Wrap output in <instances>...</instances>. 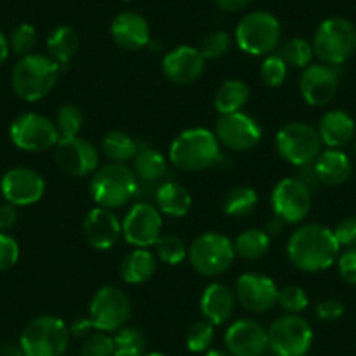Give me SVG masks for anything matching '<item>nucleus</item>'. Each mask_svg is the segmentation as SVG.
Listing matches in <instances>:
<instances>
[{"mask_svg":"<svg viewBox=\"0 0 356 356\" xmlns=\"http://www.w3.org/2000/svg\"><path fill=\"white\" fill-rule=\"evenodd\" d=\"M313 51L321 63L341 67L356 51V26L339 16L325 19L314 32Z\"/></svg>","mask_w":356,"mask_h":356,"instance_id":"obj_5","label":"nucleus"},{"mask_svg":"<svg viewBox=\"0 0 356 356\" xmlns=\"http://www.w3.org/2000/svg\"><path fill=\"white\" fill-rule=\"evenodd\" d=\"M19 245L13 236L0 232V271H8L18 262Z\"/></svg>","mask_w":356,"mask_h":356,"instance_id":"obj_45","label":"nucleus"},{"mask_svg":"<svg viewBox=\"0 0 356 356\" xmlns=\"http://www.w3.org/2000/svg\"><path fill=\"white\" fill-rule=\"evenodd\" d=\"M0 356H25L19 346L15 344H4L0 346Z\"/></svg>","mask_w":356,"mask_h":356,"instance_id":"obj_55","label":"nucleus"},{"mask_svg":"<svg viewBox=\"0 0 356 356\" xmlns=\"http://www.w3.org/2000/svg\"><path fill=\"white\" fill-rule=\"evenodd\" d=\"M250 98L248 86L243 81H225L215 95V108L220 115L241 112Z\"/></svg>","mask_w":356,"mask_h":356,"instance_id":"obj_31","label":"nucleus"},{"mask_svg":"<svg viewBox=\"0 0 356 356\" xmlns=\"http://www.w3.org/2000/svg\"><path fill=\"white\" fill-rule=\"evenodd\" d=\"M236 44L253 56H269L282 42V25L275 15L253 11L243 16L236 26Z\"/></svg>","mask_w":356,"mask_h":356,"instance_id":"obj_6","label":"nucleus"},{"mask_svg":"<svg viewBox=\"0 0 356 356\" xmlns=\"http://www.w3.org/2000/svg\"><path fill=\"white\" fill-rule=\"evenodd\" d=\"M278 286L269 276L245 273L238 278L234 289L236 300L250 313H267L278 304Z\"/></svg>","mask_w":356,"mask_h":356,"instance_id":"obj_18","label":"nucleus"},{"mask_svg":"<svg viewBox=\"0 0 356 356\" xmlns=\"http://www.w3.org/2000/svg\"><path fill=\"white\" fill-rule=\"evenodd\" d=\"M170 161L184 171L210 170L222 161L220 142L208 129H187L171 143Z\"/></svg>","mask_w":356,"mask_h":356,"instance_id":"obj_2","label":"nucleus"},{"mask_svg":"<svg viewBox=\"0 0 356 356\" xmlns=\"http://www.w3.org/2000/svg\"><path fill=\"white\" fill-rule=\"evenodd\" d=\"M122 234L129 245L136 248H149L163 236L161 211L150 203H136L122 220Z\"/></svg>","mask_w":356,"mask_h":356,"instance_id":"obj_14","label":"nucleus"},{"mask_svg":"<svg viewBox=\"0 0 356 356\" xmlns=\"http://www.w3.org/2000/svg\"><path fill=\"white\" fill-rule=\"evenodd\" d=\"M355 154H356V135H355Z\"/></svg>","mask_w":356,"mask_h":356,"instance_id":"obj_58","label":"nucleus"},{"mask_svg":"<svg viewBox=\"0 0 356 356\" xmlns=\"http://www.w3.org/2000/svg\"><path fill=\"white\" fill-rule=\"evenodd\" d=\"M70 341V330L63 320L51 314L30 321L19 339L25 356H63Z\"/></svg>","mask_w":356,"mask_h":356,"instance_id":"obj_7","label":"nucleus"},{"mask_svg":"<svg viewBox=\"0 0 356 356\" xmlns=\"http://www.w3.org/2000/svg\"><path fill=\"white\" fill-rule=\"evenodd\" d=\"M16 224H18V210L15 204L6 201L0 204V232L11 231Z\"/></svg>","mask_w":356,"mask_h":356,"instance_id":"obj_49","label":"nucleus"},{"mask_svg":"<svg viewBox=\"0 0 356 356\" xmlns=\"http://www.w3.org/2000/svg\"><path fill=\"white\" fill-rule=\"evenodd\" d=\"M54 161L63 173L70 177H89L98 170L100 156L93 143L79 138H61L56 143Z\"/></svg>","mask_w":356,"mask_h":356,"instance_id":"obj_16","label":"nucleus"},{"mask_svg":"<svg viewBox=\"0 0 356 356\" xmlns=\"http://www.w3.org/2000/svg\"><path fill=\"white\" fill-rule=\"evenodd\" d=\"M60 70L53 58L44 54H26L13 68V89L25 102L42 100L56 86Z\"/></svg>","mask_w":356,"mask_h":356,"instance_id":"obj_3","label":"nucleus"},{"mask_svg":"<svg viewBox=\"0 0 356 356\" xmlns=\"http://www.w3.org/2000/svg\"><path fill=\"white\" fill-rule=\"evenodd\" d=\"M334 236L337 239L339 246H346V248H355L356 246V215H349V217L342 218L334 229Z\"/></svg>","mask_w":356,"mask_h":356,"instance_id":"obj_46","label":"nucleus"},{"mask_svg":"<svg viewBox=\"0 0 356 356\" xmlns=\"http://www.w3.org/2000/svg\"><path fill=\"white\" fill-rule=\"evenodd\" d=\"M79 49V35L72 26L60 25L49 33L47 37V51L49 58H53L58 63V67L63 70L68 68L72 58L75 56Z\"/></svg>","mask_w":356,"mask_h":356,"instance_id":"obj_30","label":"nucleus"},{"mask_svg":"<svg viewBox=\"0 0 356 356\" xmlns=\"http://www.w3.org/2000/svg\"><path fill=\"white\" fill-rule=\"evenodd\" d=\"M341 246L334 231L321 224H306L297 229L286 245L290 262L306 273H320L337 260Z\"/></svg>","mask_w":356,"mask_h":356,"instance_id":"obj_1","label":"nucleus"},{"mask_svg":"<svg viewBox=\"0 0 356 356\" xmlns=\"http://www.w3.org/2000/svg\"><path fill=\"white\" fill-rule=\"evenodd\" d=\"M9 53H11V47H9V39L0 32V65L6 63V60L9 58Z\"/></svg>","mask_w":356,"mask_h":356,"instance_id":"obj_54","label":"nucleus"},{"mask_svg":"<svg viewBox=\"0 0 356 356\" xmlns=\"http://www.w3.org/2000/svg\"><path fill=\"white\" fill-rule=\"evenodd\" d=\"M163 72L173 84H194L204 72V58L196 47H175L164 56Z\"/></svg>","mask_w":356,"mask_h":356,"instance_id":"obj_21","label":"nucleus"},{"mask_svg":"<svg viewBox=\"0 0 356 356\" xmlns=\"http://www.w3.org/2000/svg\"><path fill=\"white\" fill-rule=\"evenodd\" d=\"M9 135L13 143L25 152H44L60 142L54 122L46 115L33 114V112L16 118Z\"/></svg>","mask_w":356,"mask_h":356,"instance_id":"obj_12","label":"nucleus"},{"mask_svg":"<svg viewBox=\"0 0 356 356\" xmlns=\"http://www.w3.org/2000/svg\"><path fill=\"white\" fill-rule=\"evenodd\" d=\"M0 191L8 203L15 207H30L42 200L46 193V184L35 170L13 168L0 180Z\"/></svg>","mask_w":356,"mask_h":356,"instance_id":"obj_19","label":"nucleus"},{"mask_svg":"<svg viewBox=\"0 0 356 356\" xmlns=\"http://www.w3.org/2000/svg\"><path fill=\"white\" fill-rule=\"evenodd\" d=\"M234 243L220 232H204L189 246V262L196 273L215 278L227 271L234 262Z\"/></svg>","mask_w":356,"mask_h":356,"instance_id":"obj_8","label":"nucleus"},{"mask_svg":"<svg viewBox=\"0 0 356 356\" xmlns=\"http://www.w3.org/2000/svg\"><path fill=\"white\" fill-rule=\"evenodd\" d=\"M225 348L232 356H264L269 349V335L253 320H238L225 332Z\"/></svg>","mask_w":356,"mask_h":356,"instance_id":"obj_20","label":"nucleus"},{"mask_svg":"<svg viewBox=\"0 0 356 356\" xmlns=\"http://www.w3.org/2000/svg\"><path fill=\"white\" fill-rule=\"evenodd\" d=\"M204 356H232L229 351H224V349H208Z\"/></svg>","mask_w":356,"mask_h":356,"instance_id":"obj_56","label":"nucleus"},{"mask_svg":"<svg viewBox=\"0 0 356 356\" xmlns=\"http://www.w3.org/2000/svg\"><path fill=\"white\" fill-rule=\"evenodd\" d=\"M156 253L164 264H170V266H177V264H182L186 260V257L189 255V248L186 246V243L178 236L173 234H164L161 236L156 241Z\"/></svg>","mask_w":356,"mask_h":356,"instance_id":"obj_37","label":"nucleus"},{"mask_svg":"<svg viewBox=\"0 0 356 356\" xmlns=\"http://www.w3.org/2000/svg\"><path fill=\"white\" fill-rule=\"evenodd\" d=\"M257 203H259V196L252 187L238 186L227 191L222 207L229 217H246L255 210Z\"/></svg>","mask_w":356,"mask_h":356,"instance_id":"obj_34","label":"nucleus"},{"mask_svg":"<svg viewBox=\"0 0 356 356\" xmlns=\"http://www.w3.org/2000/svg\"><path fill=\"white\" fill-rule=\"evenodd\" d=\"M275 217L285 224H299L311 210V189L299 178H283L271 194Z\"/></svg>","mask_w":356,"mask_h":356,"instance_id":"obj_13","label":"nucleus"},{"mask_svg":"<svg viewBox=\"0 0 356 356\" xmlns=\"http://www.w3.org/2000/svg\"><path fill=\"white\" fill-rule=\"evenodd\" d=\"M93 330L95 327L89 318H79L70 327V334L75 335V337H88L89 334H93Z\"/></svg>","mask_w":356,"mask_h":356,"instance_id":"obj_52","label":"nucleus"},{"mask_svg":"<svg viewBox=\"0 0 356 356\" xmlns=\"http://www.w3.org/2000/svg\"><path fill=\"white\" fill-rule=\"evenodd\" d=\"M154 201L157 204V210L168 217H184L189 213L193 207V197L191 193L178 182H164L159 184L156 191Z\"/></svg>","mask_w":356,"mask_h":356,"instance_id":"obj_27","label":"nucleus"},{"mask_svg":"<svg viewBox=\"0 0 356 356\" xmlns=\"http://www.w3.org/2000/svg\"><path fill=\"white\" fill-rule=\"evenodd\" d=\"M124 2H131V0H124Z\"/></svg>","mask_w":356,"mask_h":356,"instance_id":"obj_59","label":"nucleus"},{"mask_svg":"<svg viewBox=\"0 0 356 356\" xmlns=\"http://www.w3.org/2000/svg\"><path fill=\"white\" fill-rule=\"evenodd\" d=\"M145 356H166V355H163V353H147Z\"/></svg>","mask_w":356,"mask_h":356,"instance_id":"obj_57","label":"nucleus"},{"mask_svg":"<svg viewBox=\"0 0 356 356\" xmlns=\"http://www.w3.org/2000/svg\"><path fill=\"white\" fill-rule=\"evenodd\" d=\"M297 178H299L300 182H304L307 187H309L311 193H313V191L316 189L318 186H320V180H318L316 171H314L313 164H307V166H300V173H299V177H297Z\"/></svg>","mask_w":356,"mask_h":356,"instance_id":"obj_51","label":"nucleus"},{"mask_svg":"<svg viewBox=\"0 0 356 356\" xmlns=\"http://www.w3.org/2000/svg\"><path fill=\"white\" fill-rule=\"evenodd\" d=\"M37 44V30L29 23H22L13 30L11 37H9V47L18 56H26L32 54L33 47Z\"/></svg>","mask_w":356,"mask_h":356,"instance_id":"obj_42","label":"nucleus"},{"mask_svg":"<svg viewBox=\"0 0 356 356\" xmlns=\"http://www.w3.org/2000/svg\"><path fill=\"white\" fill-rule=\"evenodd\" d=\"M236 296L224 283H211L201 296V313L211 325H224L234 314Z\"/></svg>","mask_w":356,"mask_h":356,"instance_id":"obj_24","label":"nucleus"},{"mask_svg":"<svg viewBox=\"0 0 356 356\" xmlns=\"http://www.w3.org/2000/svg\"><path fill=\"white\" fill-rule=\"evenodd\" d=\"M156 255L147 248H135L122 259L121 276L129 285H142L156 273Z\"/></svg>","mask_w":356,"mask_h":356,"instance_id":"obj_28","label":"nucleus"},{"mask_svg":"<svg viewBox=\"0 0 356 356\" xmlns=\"http://www.w3.org/2000/svg\"><path fill=\"white\" fill-rule=\"evenodd\" d=\"M89 191L95 203L107 210H114L126 207L133 197H136L138 178L126 164L111 163L97 170L95 177L91 178Z\"/></svg>","mask_w":356,"mask_h":356,"instance_id":"obj_4","label":"nucleus"},{"mask_svg":"<svg viewBox=\"0 0 356 356\" xmlns=\"http://www.w3.org/2000/svg\"><path fill=\"white\" fill-rule=\"evenodd\" d=\"M337 67L325 63L309 65L302 70L299 79V91L307 105L323 107L328 105L337 95L339 89Z\"/></svg>","mask_w":356,"mask_h":356,"instance_id":"obj_17","label":"nucleus"},{"mask_svg":"<svg viewBox=\"0 0 356 356\" xmlns=\"http://www.w3.org/2000/svg\"><path fill=\"white\" fill-rule=\"evenodd\" d=\"M147 339L136 327H124L115 332L114 356H145Z\"/></svg>","mask_w":356,"mask_h":356,"instance_id":"obj_35","label":"nucleus"},{"mask_svg":"<svg viewBox=\"0 0 356 356\" xmlns=\"http://www.w3.org/2000/svg\"><path fill=\"white\" fill-rule=\"evenodd\" d=\"M271 248V236L262 229H248L236 238L234 252L246 260H259Z\"/></svg>","mask_w":356,"mask_h":356,"instance_id":"obj_33","label":"nucleus"},{"mask_svg":"<svg viewBox=\"0 0 356 356\" xmlns=\"http://www.w3.org/2000/svg\"><path fill=\"white\" fill-rule=\"evenodd\" d=\"M313 166L320 184L328 187H337L348 182L353 171L351 159L341 149L321 150Z\"/></svg>","mask_w":356,"mask_h":356,"instance_id":"obj_26","label":"nucleus"},{"mask_svg":"<svg viewBox=\"0 0 356 356\" xmlns=\"http://www.w3.org/2000/svg\"><path fill=\"white\" fill-rule=\"evenodd\" d=\"M339 275L348 285L356 286V246L348 248L344 253H341L337 260Z\"/></svg>","mask_w":356,"mask_h":356,"instance_id":"obj_47","label":"nucleus"},{"mask_svg":"<svg viewBox=\"0 0 356 356\" xmlns=\"http://www.w3.org/2000/svg\"><path fill=\"white\" fill-rule=\"evenodd\" d=\"M271 356H278V355H271Z\"/></svg>","mask_w":356,"mask_h":356,"instance_id":"obj_60","label":"nucleus"},{"mask_svg":"<svg viewBox=\"0 0 356 356\" xmlns=\"http://www.w3.org/2000/svg\"><path fill=\"white\" fill-rule=\"evenodd\" d=\"M138 143L140 142L133 140L128 133L111 131L102 140V150L111 163L126 164L135 159Z\"/></svg>","mask_w":356,"mask_h":356,"instance_id":"obj_32","label":"nucleus"},{"mask_svg":"<svg viewBox=\"0 0 356 356\" xmlns=\"http://www.w3.org/2000/svg\"><path fill=\"white\" fill-rule=\"evenodd\" d=\"M131 316V302L128 296L118 286H102L89 306V320L93 323L95 330L119 332L126 327Z\"/></svg>","mask_w":356,"mask_h":356,"instance_id":"obj_10","label":"nucleus"},{"mask_svg":"<svg viewBox=\"0 0 356 356\" xmlns=\"http://www.w3.org/2000/svg\"><path fill=\"white\" fill-rule=\"evenodd\" d=\"M82 121H84V115H82L81 108H79L77 105L68 104L60 107V111H58L56 114V121H54L60 140L77 136L82 128Z\"/></svg>","mask_w":356,"mask_h":356,"instance_id":"obj_38","label":"nucleus"},{"mask_svg":"<svg viewBox=\"0 0 356 356\" xmlns=\"http://www.w3.org/2000/svg\"><path fill=\"white\" fill-rule=\"evenodd\" d=\"M86 239L93 248L111 250L121 239L122 224L107 208H93L82 224Z\"/></svg>","mask_w":356,"mask_h":356,"instance_id":"obj_22","label":"nucleus"},{"mask_svg":"<svg viewBox=\"0 0 356 356\" xmlns=\"http://www.w3.org/2000/svg\"><path fill=\"white\" fill-rule=\"evenodd\" d=\"M231 35L224 30H215V32L208 33L203 40H201L200 53L203 54L204 60H218V58L225 56L231 49Z\"/></svg>","mask_w":356,"mask_h":356,"instance_id":"obj_40","label":"nucleus"},{"mask_svg":"<svg viewBox=\"0 0 356 356\" xmlns=\"http://www.w3.org/2000/svg\"><path fill=\"white\" fill-rule=\"evenodd\" d=\"M131 163L133 173L140 182H159L168 171V163L163 154L145 143H138V150Z\"/></svg>","mask_w":356,"mask_h":356,"instance_id":"obj_29","label":"nucleus"},{"mask_svg":"<svg viewBox=\"0 0 356 356\" xmlns=\"http://www.w3.org/2000/svg\"><path fill=\"white\" fill-rule=\"evenodd\" d=\"M278 304L289 314H299L309 304V297L300 286H285L278 293Z\"/></svg>","mask_w":356,"mask_h":356,"instance_id":"obj_44","label":"nucleus"},{"mask_svg":"<svg viewBox=\"0 0 356 356\" xmlns=\"http://www.w3.org/2000/svg\"><path fill=\"white\" fill-rule=\"evenodd\" d=\"M215 339V325L210 321H196L189 327L186 335L187 349L193 353H204L210 349Z\"/></svg>","mask_w":356,"mask_h":356,"instance_id":"obj_39","label":"nucleus"},{"mask_svg":"<svg viewBox=\"0 0 356 356\" xmlns=\"http://www.w3.org/2000/svg\"><path fill=\"white\" fill-rule=\"evenodd\" d=\"M253 0H215L218 9H222L224 13H239L245 11Z\"/></svg>","mask_w":356,"mask_h":356,"instance_id":"obj_50","label":"nucleus"},{"mask_svg":"<svg viewBox=\"0 0 356 356\" xmlns=\"http://www.w3.org/2000/svg\"><path fill=\"white\" fill-rule=\"evenodd\" d=\"M215 136L227 149L246 152L259 145L262 138V128L252 115L234 112L218 118Z\"/></svg>","mask_w":356,"mask_h":356,"instance_id":"obj_15","label":"nucleus"},{"mask_svg":"<svg viewBox=\"0 0 356 356\" xmlns=\"http://www.w3.org/2000/svg\"><path fill=\"white\" fill-rule=\"evenodd\" d=\"M318 133L321 143H325L328 149H342L355 140V119L344 111H330L321 118Z\"/></svg>","mask_w":356,"mask_h":356,"instance_id":"obj_25","label":"nucleus"},{"mask_svg":"<svg viewBox=\"0 0 356 356\" xmlns=\"http://www.w3.org/2000/svg\"><path fill=\"white\" fill-rule=\"evenodd\" d=\"M81 356H114V339L105 332H95L86 337Z\"/></svg>","mask_w":356,"mask_h":356,"instance_id":"obj_43","label":"nucleus"},{"mask_svg":"<svg viewBox=\"0 0 356 356\" xmlns=\"http://www.w3.org/2000/svg\"><path fill=\"white\" fill-rule=\"evenodd\" d=\"M283 225H285V222L280 220L278 217H275V218H273V220L267 222L266 232H267V234H269V236H278L280 232L283 231Z\"/></svg>","mask_w":356,"mask_h":356,"instance_id":"obj_53","label":"nucleus"},{"mask_svg":"<svg viewBox=\"0 0 356 356\" xmlns=\"http://www.w3.org/2000/svg\"><path fill=\"white\" fill-rule=\"evenodd\" d=\"M280 56L283 58L286 65L293 68H306L311 65V60L314 56L313 44H309L307 40L300 39V37H293L289 42L283 44L280 47Z\"/></svg>","mask_w":356,"mask_h":356,"instance_id":"obj_36","label":"nucleus"},{"mask_svg":"<svg viewBox=\"0 0 356 356\" xmlns=\"http://www.w3.org/2000/svg\"><path fill=\"white\" fill-rule=\"evenodd\" d=\"M276 150L286 163L299 168L313 164L321 152L320 133L306 122H289L276 135Z\"/></svg>","mask_w":356,"mask_h":356,"instance_id":"obj_9","label":"nucleus"},{"mask_svg":"<svg viewBox=\"0 0 356 356\" xmlns=\"http://www.w3.org/2000/svg\"><path fill=\"white\" fill-rule=\"evenodd\" d=\"M267 335L269 349L278 356H306L314 339L311 325L299 314L280 316Z\"/></svg>","mask_w":356,"mask_h":356,"instance_id":"obj_11","label":"nucleus"},{"mask_svg":"<svg viewBox=\"0 0 356 356\" xmlns=\"http://www.w3.org/2000/svg\"><path fill=\"white\" fill-rule=\"evenodd\" d=\"M111 35L122 51H140L150 42V26L142 15L122 11L111 25Z\"/></svg>","mask_w":356,"mask_h":356,"instance_id":"obj_23","label":"nucleus"},{"mask_svg":"<svg viewBox=\"0 0 356 356\" xmlns=\"http://www.w3.org/2000/svg\"><path fill=\"white\" fill-rule=\"evenodd\" d=\"M260 75H262V81L266 86H269V88H280L286 81L289 65L283 61V58L280 54H269L264 60L262 67H260Z\"/></svg>","mask_w":356,"mask_h":356,"instance_id":"obj_41","label":"nucleus"},{"mask_svg":"<svg viewBox=\"0 0 356 356\" xmlns=\"http://www.w3.org/2000/svg\"><path fill=\"white\" fill-rule=\"evenodd\" d=\"M316 316L321 321H335L344 314L346 307L341 300L337 299H325L316 304Z\"/></svg>","mask_w":356,"mask_h":356,"instance_id":"obj_48","label":"nucleus"}]
</instances>
